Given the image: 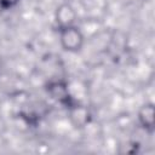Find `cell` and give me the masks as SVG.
Listing matches in <instances>:
<instances>
[{"label":"cell","mask_w":155,"mask_h":155,"mask_svg":"<svg viewBox=\"0 0 155 155\" xmlns=\"http://www.w3.org/2000/svg\"><path fill=\"white\" fill-rule=\"evenodd\" d=\"M59 41H61V46L65 51L78 52L82 48L85 38L78 27L71 25L59 29Z\"/></svg>","instance_id":"cell-1"},{"label":"cell","mask_w":155,"mask_h":155,"mask_svg":"<svg viewBox=\"0 0 155 155\" xmlns=\"http://www.w3.org/2000/svg\"><path fill=\"white\" fill-rule=\"evenodd\" d=\"M46 91L50 94V97L61 104H64L67 108L74 103L71 99V96L69 93L68 85L62 81V80H56V81H50L46 86Z\"/></svg>","instance_id":"cell-2"},{"label":"cell","mask_w":155,"mask_h":155,"mask_svg":"<svg viewBox=\"0 0 155 155\" xmlns=\"http://www.w3.org/2000/svg\"><path fill=\"white\" fill-rule=\"evenodd\" d=\"M54 18H56V23L58 25V29L65 28V27H71L75 25V21H76V11L75 8L68 4H61L54 13Z\"/></svg>","instance_id":"cell-3"},{"label":"cell","mask_w":155,"mask_h":155,"mask_svg":"<svg viewBox=\"0 0 155 155\" xmlns=\"http://www.w3.org/2000/svg\"><path fill=\"white\" fill-rule=\"evenodd\" d=\"M69 117L75 127H84L90 120V113L86 107L76 103H71L68 107Z\"/></svg>","instance_id":"cell-4"},{"label":"cell","mask_w":155,"mask_h":155,"mask_svg":"<svg viewBox=\"0 0 155 155\" xmlns=\"http://www.w3.org/2000/svg\"><path fill=\"white\" fill-rule=\"evenodd\" d=\"M138 121L144 130L149 132L154 131V105L153 103H145L139 108Z\"/></svg>","instance_id":"cell-5"},{"label":"cell","mask_w":155,"mask_h":155,"mask_svg":"<svg viewBox=\"0 0 155 155\" xmlns=\"http://www.w3.org/2000/svg\"><path fill=\"white\" fill-rule=\"evenodd\" d=\"M21 0H0V8L2 10H10L15 7Z\"/></svg>","instance_id":"cell-6"}]
</instances>
